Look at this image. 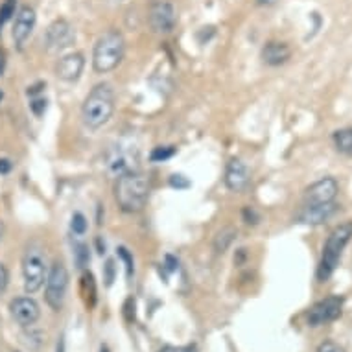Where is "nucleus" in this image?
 Masks as SVG:
<instances>
[{
	"mask_svg": "<svg viewBox=\"0 0 352 352\" xmlns=\"http://www.w3.org/2000/svg\"><path fill=\"white\" fill-rule=\"evenodd\" d=\"M242 216H243V221L248 223V226H256L260 221V214L258 210L254 207H245L242 210Z\"/></svg>",
	"mask_w": 352,
	"mask_h": 352,
	"instance_id": "25",
	"label": "nucleus"
},
{
	"mask_svg": "<svg viewBox=\"0 0 352 352\" xmlns=\"http://www.w3.org/2000/svg\"><path fill=\"white\" fill-rule=\"evenodd\" d=\"M4 63H6V59H4V52L0 50V76L4 72Z\"/></svg>",
	"mask_w": 352,
	"mask_h": 352,
	"instance_id": "35",
	"label": "nucleus"
},
{
	"mask_svg": "<svg viewBox=\"0 0 352 352\" xmlns=\"http://www.w3.org/2000/svg\"><path fill=\"white\" fill-rule=\"evenodd\" d=\"M341 308H343V299L332 295V297L316 302L306 314V321L310 327H323V324L332 323L340 318Z\"/></svg>",
	"mask_w": 352,
	"mask_h": 352,
	"instance_id": "8",
	"label": "nucleus"
},
{
	"mask_svg": "<svg viewBox=\"0 0 352 352\" xmlns=\"http://www.w3.org/2000/svg\"><path fill=\"white\" fill-rule=\"evenodd\" d=\"M338 210H340V205L336 201L321 203V205H305V208L297 216V221L305 223V226H321L324 221H329Z\"/></svg>",
	"mask_w": 352,
	"mask_h": 352,
	"instance_id": "14",
	"label": "nucleus"
},
{
	"mask_svg": "<svg viewBox=\"0 0 352 352\" xmlns=\"http://www.w3.org/2000/svg\"><path fill=\"white\" fill-rule=\"evenodd\" d=\"M76 262L78 267H85L89 262V248L83 242L76 243Z\"/></svg>",
	"mask_w": 352,
	"mask_h": 352,
	"instance_id": "24",
	"label": "nucleus"
},
{
	"mask_svg": "<svg viewBox=\"0 0 352 352\" xmlns=\"http://www.w3.org/2000/svg\"><path fill=\"white\" fill-rule=\"evenodd\" d=\"M124 318H126L127 323H133L135 321V299H131V297L124 305Z\"/></svg>",
	"mask_w": 352,
	"mask_h": 352,
	"instance_id": "28",
	"label": "nucleus"
},
{
	"mask_svg": "<svg viewBox=\"0 0 352 352\" xmlns=\"http://www.w3.org/2000/svg\"><path fill=\"white\" fill-rule=\"evenodd\" d=\"M340 192V185L334 177H323L316 181L305 190L306 205H321V203H332Z\"/></svg>",
	"mask_w": 352,
	"mask_h": 352,
	"instance_id": "12",
	"label": "nucleus"
},
{
	"mask_svg": "<svg viewBox=\"0 0 352 352\" xmlns=\"http://www.w3.org/2000/svg\"><path fill=\"white\" fill-rule=\"evenodd\" d=\"M115 113V91L109 83H98L91 93L87 94L81 118L89 129H100L111 120Z\"/></svg>",
	"mask_w": 352,
	"mask_h": 352,
	"instance_id": "2",
	"label": "nucleus"
},
{
	"mask_svg": "<svg viewBox=\"0 0 352 352\" xmlns=\"http://www.w3.org/2000/svg\"><path fill=\"white\" fill-rule=\"evenodd\" d=\"M70 229H72V232H74L76 236H81V234H85V231H87L85 216H83L81 212H76L74 216H72V223H70Z\"/></svg>",
	"mask_w": 352,
	"mask_h": 352,
	"instance_id": "23",
	"label": "nucleus"
},
{
	"mask_svg": "<svg viewBox=\"0 0 352 352\" xmlns=\"http://www.w3.org/2000/svg\"><path fill=\"white\" fill-rule=\"evenodd\" d=\"M58 352H65V341H63V338H61V340H59V343H58Z\"/></svg>",
	"mask_w": 352,
	"mask_h": 352,
	"instance_id": "36",
	"label": "nucleus"
},
{
	"mask_svg": "<svg viewBox=\"0 0 352 352\" xmlns=\"http://www.w3.org/2000/svg\"><path fill=\"white\" fill-rule=\"evenodd\" d=\"M4 234V223H2V219H0V238Z\"/></svg>",
	"mask_w": 352,
	"mask_h": 352,
	"instance_id": "37",
	"label": "nucleus"
},
{
	"mask_svg": "<svg viewBox=\"0 0 352 352\" xmlns=\"http://www.w3.org/2000/svg\"><path fill=\"white\" fill-rule=\"evenodd\" d=\"M35 12L34 8L23 6L15 13V23H13V41L19 48H24L26 41L30 39V35L35 28Z\"/></svg>",
	"mask_w": 352,
	"mask_h": 352,
	"instance_id": "15",
	"label": "nucleus"
},
{
	"mask_svg": "<svg viewBox=\"0 0 352 352\" xmlns=\"http://www.w3.org/2000/svg\"><path fill=\"white\" fill-rule=\"evenodd\" d=\"M150 26L153 32L157 34H170L173 28H175V10L170 2H164V0H159L155 4H151L150 8Z\"/></svg>",
	"mask_w": 352,
	"mask_h": 352,
	"instance_id": "11",
	"label": "nucleus"
},
{
	"mask_svg": "<svg viewBox=\"0 0 352 352\" xmlns=\"http://www.w3.org/2000/svg\"><path fill=\"white\" fill-rule=\"evenodd\" d=\"M352 238V223H341L330 232V236L327 238L323 248V254L319 260L318 266V280L319 283H327L332 273L336 272V267L340 264L343 249L346 248V243L351 242Z\"/></svg>",
	"mask_w": 352,
	"mask_h": 352,
	"instance_id": "4",
	"label": "nucleus"
},
{
	"mask_svg": "<svg viewBox=\"0 0 352 352\" xmlns=\"http://www.w3.org/2000/svg\"><path fill=\"white\" fill-rule=\"evenodd\" d=\"M74 28L65 19L54 21L47 28V34H45V45H47L48 52H61L65 48H69L70 45H74Z\"/></svg>",
	"mask_w": 352,
	"mask_h": 352,
	"instance_id": "9",
	"label": "nucleus"
},
{
	"mask_svg": "<svg viewBox=\"0 0 352 352\" xmlns=\"http://www.w3.org/2000/svg\"><path fill=\"white\" fill-rule=\"evenodd\" d=\"M47 275L48 266L43 249L39 245H30L23 254L24 292L28 295L37 294L43 288V284L47 283Z\"/></svg>",
	"mask_w": 352,
	"mask_h": 352,
	"instance_id": "5",
	"label": "nucleus"
},
{
	"mask_svg": "<svg viewBox=\"0 0 352 352\" xmlns=\"http://www.w3.org/2000/svg\"><path fill=\"white\" fill-rule=\"evenodd\" d=\"M289 56H292V48L280 41H270V43H266V47L262 48V61L270 67L284 65L289 59Z\"/></svg>",
	"mask_w": 352,
	"mask_h": 352,
	"instance_id": "17",
	"label": "nucleus"
},
{
	"mask_svg": "<svg viewBox=\"0 0 352 352\" xmlns=\"http://www.w3.org/2000/svg\"><path fill=\"white\" fill-rule=\"evenodd\" d=\"M159 352H192L190 349H183V346H166Z\"/></svg>",
	"mask_w": 352,
	"mask_h": 352,
	"instance_id": "34",
	"label": "nucleus"
},
{
	"mask_svg": "<svg viewBox=\"0 0 352 352\" xmlns=\"http://www.w3.org/2000/svg\"><path fill=\"white\" fill-rule=\"evenodd\" d=\"M332 140H334L336 150L340 151V153H345V155L352 157V127L338 129L332 135Z\"/></svg>",
	"mask_w": 352,
	"mask_h": 352,
	"instance_id": "18",
	"label": "nucleus"
},
{
	"mask_svg": "<svg viewBox=\"0 0 352 352\" xmlns=\"http://www.w3.org/2000/svg\"><path fill=\"white\" fill-rule=\"evenodd\" d=\"M15 2H17V0H6V2L0 6V30H2V26H4L13 15H15Z\"/></svg>",
	"mask_w": 352,
	"mask_h": 352,
	"instance_id": "22",
	"label": "nucleus"
},
{
	"mask_svg": "<svg viewBox=\"0 0 352 352\" xmlns=\"http://www.w3.org/2000/svg\"><path fill=\"white\" fill-rule=\"evenodd\" d=\"M13 168L12 161L10 159H0V173H10V170Z\"/></svg>",
	"mask_w": 352,
	"mask_h": 352,
	"instance_id": "33",
	"label": "nucleus"
},
{
	"mask_svg": "<svg viewBox=\"0 0 352 352\" xmlns=\"http://www.w3.org/2000/svg\"><path fill=\"white\" fill-rule=\"evenodd\" d=\"M226 186L231 192H243L251 183V172L242 159H231L226 170Z\"/></svg>",
	"mask_w": 352,
	"mask_h": 352,
	"instance_id": "13",
	"label": "nucleus"
},
{
	"mask_svg": "<svg viewBox=\"0 0 352 352\" xmlns=\"http://www.w3.org/2000/svg\"><path fill=\"white\" fill-rule=\"evenodd\" d=\"M126 41L124 35L116 30H109L98 37L93 50V67L98 74H107L115 70L124 59Z\"/></svg>",
	"mask_w": 352,
	"mask_h": 352,
	"instance_id": "3",
	"label": "nucleus"
},
{
	"mask_svg": "<svg viewBox=\"0 0 352 352\" xmlns=\"http://www.w3.org/2000/svg\"><path fill=\"white\" fill-rule=\"evenodd\" d=\"M170 185H172L173 188H186L190 183H188V179H186L185 175H172V177H170Z\"/></svg>",
	"mask_w": 352,
	"mask_h": 352,
	"instance_id": "31",
	"label": "nucleus"
},
{
	"mask_svg": "<svg viewBox=\"0 0 352 352\" xmlns=\"http://www.w3.org/2000/svg\"><path fill=\"white\" fill-rule=\"evenodd\" d=\"M137 161H139V151L133 146L116 144L105 157V168L109 175L120 177L122 173L137 170Z\"/></svg>",
	"mask_w": 352,
	"mask_h": 352,
	"instance_id": "7",
	"label": "nucleus"
},
{
	"mask_svg": "<svg viewBox=\"0 0 352 352\" xmlns=\"http://www.w3.org/2000/svg\"><path fill=\"white\" fill-rule=\"evenodd\" d=\"M10 314L15 323L21 324L23 329H28L37 323L41 310L39 305L32 297H17L10 302Z\"/></svg>",
	"mask_w": 352,
	"mask_h": 352,
	"instance_id": "10",
	"label": "nucleus"
},
{
	"mask_svg": "<svg viewBox=\"0 0 352 352\" xmlns=\"http://www.w3.org/2000/svg\"><path fill=\"white\" fill-rule=\"evenodd\" d=\"M83 67H85V59H83L80 52L67 54L56 65V76H58L59 80L72 83V81L80 80Z\"/></svg>",
	"mask_w": 352,
	"mask_h": 352,
	"instance_id": "16",
	"label": "nucleus"
},
{
	"mask_svg": "<svg viewBox=\"0 0 352 352\" xmlns=\"http://www.w3.org/2000/svg\"><path fill=\"white\" fill-rule=\"evenodd\" d=\"M30 107H32L35 116H43L45 115V111H47V98H45V96L34 98L32 100V104H30Z\"/></svg>",
	"mask_w": 352,
	"mask_h": 352,
	"instance_id": "26",
	"label": "nucleus"
},
{
	"mask_svg": "<svg viewBox=\"0 0 352 352\" xmlns=\"http://www.w3.org/2000/svg\"><path fill=\"white\" fill-rule=\"evenodd\" d=\"M81 286H83V297H85L87 306L93 308V306L96 305V284H94V278L91 273H85V275H83Z\"/></svg>",
	"mask_w": 352,
	"mask_h": 352,
	"instance_id": "20",
	"label": "nucleus"
},
{
	"mask_svg": "<svg viewBox=\"0 0 352 352\" xmlns=\"http://www.w3.org/2000/svg\"><path fill=\"white\" fill-rule=\"evenodd\" d=\"M236 234L238 232L234 227H223L221 231H218L216 238H214V249H216L218 253H226L227 249L231 248V243L234 242Z\"/></svg>",
	"mask_w": 352,
	"mask_h": 352,
	"instance_id": "19",
	"label": "nucleus"
},
{
	"mask_svg": "<svg viewBox=\"0 0 352 352\" xmlns=\"http://www.w3.org/2000/svg\"><path fill=\"white\" fill-rule=\"evenodd\" d=\"M260 4H273V2H275V0H258Z\"/></svg>",
	"mask_w": 352,
	"mask_h": 352,
	"instance_id": "38",
	"label": "nucleus"
},
{
	"mask_svg": "<svg viewBox=\"0 0 352 352\" xmlns=\"http://www.w3.org/2000/svg\"><path fill=\"white\" fill-rule=\"evenodd\" d=\"M10 284V273H8V267L0 262V295L4 294Z\"/></svg>",
	"mask_w": 352,
	"mask_h": 352,
	"instance_id": "29",
	"label": "nucleus"
},
{
	"mask_svg": "<svg viewBox=\"0 0 352 352\" xmlns=\"http://www.w3.org/2000/svg\"><path fill=\"white\" fill-rule=\"evenodd\" d=\"M115 280V260H107V264H105V284L111 286Z\"/></svg>",
	"mask_w": 352,
	"mask_h": 352,
	"instance_id": "30",
	"label": "nucleus"
},
{
	"mask_svg": "<svg viewBox=\"0 0 352 352\" xmlns=\"http://www.w3.org/2000/svg\"><path fill=\"white\" fill-rule=\"evenodd\" d=\"M0 100H2V93H0Z\"/></svg>",
	"mask_w": 352,
	"mask_h": 352,
	"instance_id": "39",
	"label": "nucleus"
},
{
	"mask_svg": "<svg viewBox=\"0 0 352 352\" xmlns=\"http://www.w3.org/2000/svg\"><path fill=\"white\" fill-rule=\"evenodd\" d=\"M175 155V148L173 146H159L151 151V161L153 162H164Z\"/></svg>",
	"mask_w": 352,
	"mask_h": 352,
	"instance_id": "21",
	"label": "nucleus"
},
{
	"mask_svg": "<svg viewBox=\"0 0 352 352\" xmlns=\"http://www.w3.org/2000/svg\"><path fill=\"white\" fill-rule=\"evenodd\" d=\"M316 352H345V349L338 345V343H334V341H323V343L316 349Z\"/></svg>",
	"mask_w": 352,
	"mask_h": 352,
	"instance_id": "27",
	"label": "nucleus"
},
{
	"mask_svg": "<svg viewBox=\"0 0 352 352\" xmlns=\"http://www.w3.org/2000/svg\"><path fill=\"white\" fill-rule=\"evenodd\" d=\"M120 256L124 258V262H126V267H127V277H131V273H133V260H131V256H129V253H127L126 249L122 248L120 249Z\"/></svg>",
	"mask_w": 352,
	"mask_h": 352,
	"instance_id": "32",
	"label": "nucleus"
},
{
	"mask_svg": "<svg viewBox=\"0 0 352 352\" xmlns=\"http://www.w3.org/2000/svg\"><path fill=\"white\" fill-rule=\"evenodd\" d=\"M150 179L142 172H127L116 177L115 197L124 212H139L150 197Z\"/></svg>",
	"mask_w": 352,
	"mask_h": 352,
	"instance_id": "1",
	"label": "nucleus"
},
{
	"mask_svg": "<svg viewBox=\"0 0 352 352\" xmlns=\"http://www.w3.org/2000/svg\"><path fill=\"white\" fill-rule=\"evenodd\" d=\"M69 292V272L63 262H54L47 275V289H45V300L54 312H59L67 299Z\"/></svg>",
	"mask_w": 352,
	"mask_h": 352,
	"instance_id": "6",
	"label": "nucleus"
}]
</instances>
